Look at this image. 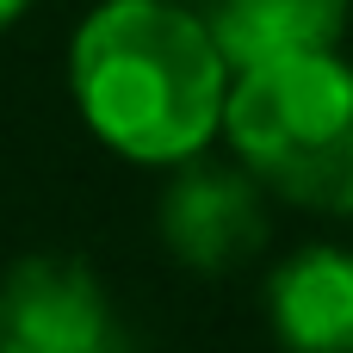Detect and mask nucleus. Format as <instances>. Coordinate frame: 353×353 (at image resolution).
<instances>
[{
  "label": "nucleus",
  "instance_id": "f257e3e1",
  "mask_svg": "<svg viewBox=\"0 0 353 353\" xmlns=\"http://www.w3.org/2000/svg\"><path fill=\"white\" fill-rule=\"evenodd\" d=\"M68 87L105 149L180 168L223 130L230 62L205 12L174 0H105L68 43Z\"/></svg>",
  "mask_w": 353,
  "mask_h": 353
},
{
  "label": "nucleus",
  "instance_id": "f03ea898",
  "mask_svg": "<svg viewBox=\"0 0 353 353\" xmlns=\"http://www.w3.org/2000/svg\"><path fill=\"white\" fill-rule=\"evenodd\" d=\"M223 137L267 192L353 217V62L335 50L236 68Z\"/></svg>",
  "mask_w": 353,
  "mask_h": 353
},
{
  "label": "nucleus",
  "instance_id": "7ed1b4c3",
  "mask_svg": "<svg viewBox=\"0 0 353 353\" xmlns=\"http://www.w3.org/2000/svg\"><path fill=\"white\" fill-rule=\"evenodd\" d=\"M267 186L236 161H205L186 155L180 174L161 192V242L180 267L192 273H236L267 248Z\"/></svg>",
  "mask_w": 353,
  "mask_h": 353
},
{
  "label": "nucleus",
  "instance_id": "20e7f679",
  "mask_svg": "<svg viewBox=\"0 0 353 353\" xmlns=\"http://www.w3.org/2000/svg\"><path fill=\"white\" fill-rule=\"evenodd\" d=\"M112 304L87 261L25 254L0 273V353H105Z\"/></svg>",
  "mask_w": 353,
  "mask_h": 353
},
{
  "label": "nucleus",
  "instance_id": "39448f33",
  "mask_svg": "<svg viewBox=\"0 0 353 353\" xmlns=\"http://www.w3.org/2000/svg\"><path fill=\"white\" fill-rule=\"evenodd\" d=\"M267 323L285 353H353V254L298 248L267 279Z\"/></svg>",
  "mask_w": 353,
  "mask_h": 353
},
{
  "label": "nucleus",
  "instance_id": "423d86ee",
  "mask_svg": "<svg viewBox=\"0 0 353 353\" xmlns=\"http://www.w3.org/2000/svg\"><path fill=\"white\" fill-rule=\"evenodd\" d=\"M347 12L353 0H211L205 25L236 74V68L335 50L347 31Z\"/></svg>",
  "mask_w": 353,
  "mask_h": 353
},
{
  "label": "nucleus",
  "instance_id": "0eeeda50",
  "mask_svg": "<svg viewBox=\"0 0 353 353\" xmlns=\"http://www.w3.org/2000/svg\"><path fill=\"white\" fill-rule=\"evenodd\" d=\"M25 12H31V0H0V31H6L12 19H25Z\"/></svg>",
  "mask_w": 353,
  "mask_h": 353
},
{
  "label": "nucleus",
  "instance_id": "6e6552de",
  "mask_svg": "<svg viewBox=\"0 0 353 353\" xmlns=\"http://www.w3.org/2000/svg\"><path fill=\"white\" fill-rule=\"evenodd\" d=\"M174 6H211V0H174Z\"/></svg>",
  "mask_w": 353,
  "mask_h": 353
},
{
  "label": "nucleus",
  "instance_id": "1a4fd4ad",
  "mask_svg": "<svg viewBox=\"0 0 353 353\" xmlns=\"http://www.w3.org/2000/svg\"><path fill=\"white\" fill-rule=\"evenodd\" d=\"M105 353H118V341H112V347H105Z\"/></svg>",
  "mask_w": 353,
  "mask_h": 353
}]
</instances>
